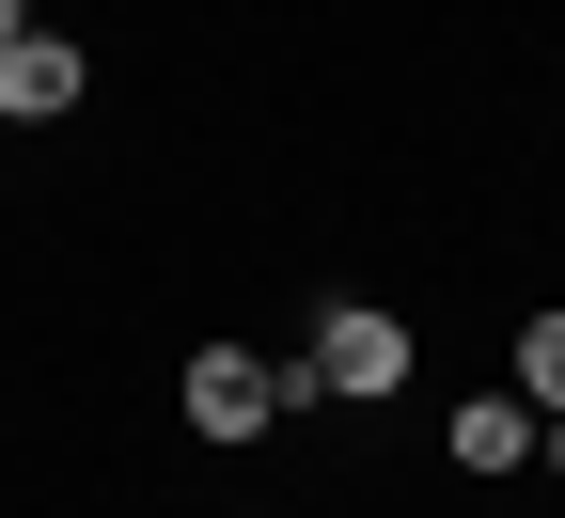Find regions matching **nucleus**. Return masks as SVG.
I'll return each mask as SVG.
<instances>
[{"instance_id": "obj_1", "label": "nucleus", "mask_w": 565, "mask_h": 518, "mask_svg": "<svg viewBox=\"0 0 565 518\" xmlns=\"http://www.w3.org/2000/svg\"><path fill=\"white\" fill-rule=\"evenodd\" d=\"M299 361H315V409H393V393L424 378V330H408L393 299H330Z\"/></svg>"}, {"instance_id": "obj_2", "label": "nucleus", "mask_w": 565, "mask_h": 518, "mask_svg": "<svg viewBox=\"0 0 565 518\" xmlns=\"http://www.w3.org/2000/svg\"><path fill=\"white\" fill-rule=\"evenodd\" d=\"M173 409H189V440H267V424H282V361H252V346H189Z\"/></svg>"}, {"instance_id": "obj_3", "label": "nucleus", "mask_w": 565, "mask_h": 518, "mask_svg": "<svg viewBox=\"0 0 565 518\" xmlns=\"http://www.w3.org/2000/svg\"><path fill=\"white\" fill-rule=\"evenodd\" d=\"M79 95H95V63L63 47V32H17V47H0V126H63Z\"/></svg>"}, {"instance_id": "obj_4", "label": "nucleus", "mask_w": 565, "mask_h": 518, "mask_svg": "<svg viewBox=\"0 0 565 518\" xmlns=\"http://www.w3.org/2000/svg\"><path fill=\"white\" fill-rule=\"evenodd\" d=\"M440 456H456L471 487H519V472H534V409H519V393H456V424H440Z\"/></svg>"}, {"instance_id": "obj_5", "label": "nucleus", "mask_w": 565, "mask_h": 518, "mask_svg": "<svg viewBox=\"0 0 565 518\" xmlns=\"http://www.w3.org/2000/svg\"><path fill=\"white\" fill-rule=\"evenodd\" d=\"M519 409H534V424L565 409V315H519Z\"/></svg>"}, {"instance_id": "obj_6", "label": "nucleus", "mask_w": 565, "mask_h": 518, "mask_svg": "<svg viewBox=\"0 0 565 518\" xmlns=\"http://www.w3.org/2000/svg\"><path fill=\"white\" fill-rule=\"evenodd\" d=\"M17 32H32V0H0V47H17Z\"/></svg>"}]
</instances>
